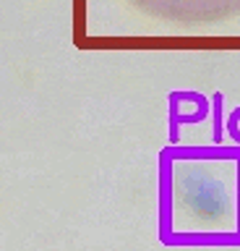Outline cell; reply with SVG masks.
<instances>
[{"mask_svg":"<svg viewBox=\"0 0 240 251\" xmlns=\"http://www.w3.org/2000/svg\"><path fill=\"white\" fill-rule=\"evenodd\" d=\"M222 139V94H214V141Z\"/></svg>","mask_w":240,"mask_h":251,"instance_id":"obj_1","label":"cell"}]
</instances>
